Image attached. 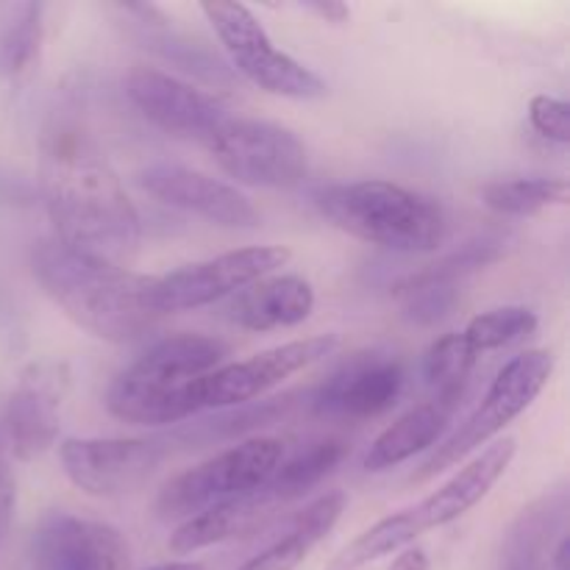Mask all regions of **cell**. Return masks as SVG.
Here are the masks:
<instances>
[{
  "label": "cell",
  "instance_id": "cell-1",
  "mask_svg": "<svg viewBox=\"0 0 570 570\" xmlns=\"http://www.w3.org/2000/svg\"><path fill=\"white\" fill-rule=\"evenodd\" d=\"M39 187L65 248L117 267L137 254L142 237L137 206L98 142L70 117H53L45 126Z\"/></svg>",
  "mask_w": 570,
  "mask_h": 570
},
{
  "label": "cell",
  "instance_id": "cell-2",
  "mask_svg": "<svg viewBox=\"0 0 570 570\" xmlns=\"http://www.w3.org/2000/svg\"><path fill=\"white\" fill-rule=\"evenodd\" d=\"M31 273L76 326L106 343H137L161 321L150 301L156 278L89 259L65 248L56 237L33 245Z\"/></svg>",
  "mask_w": 570,
  "mask_h": 570
},
{
  "label": "cell",
  "instance_id": "cell-3",
  "mask_svg": "<svg viewBox=\"0 0 570 570\" xmlns=\"http://www.w3.org/2000/svg\"><path fill=\"white\" fill-rule=\"evenodd\" d=\"M228 345L206 334H173L145 351L111 382L106 406L134 426H167L193 417L189 387L226 362Z\"/></svg>",
  "mask_w": 570,
  "mask_h": 570
},
{
  "label": "cell",
  "instance_id": "cell-4",
  "mask_svg": "<svg viewBox=\"0 0 570 570\" xmlns=\"http://www.w3.org/2000/svg\"><path fill=\"white\" fill-rule=\"evenodd\" d=\"M317 209L340 232L401 254H426L440 248L449 234V220L440 204L376 178L323 189L317 195Z\"/></svg>",
  "mask_w": 570,
  "mask_h": 570
},
{
  "label": "cell",
  "instance_id": "cell-5",
  "mask_svg": "<svg viewBox=\"0 0 570 570\" xmlns=\"http://www.w3.org/2000/svg\"><path fill=\"white\" fill-rule=\"evenodd\" d=\"M282 462V440L248 438L170 479L156 499V512L165 521H187L209 507L262 490Z\"/></svg>",
  "mask_w": 570,
  "mask_h": 570
},
{
  "label": "cell",
  "instance_id": "cell-6",
  "mask_svg": "<svg viewBox=\"0 0 570 570\" xmlns=\"http://www.w3.org/2000/svg\"><path fill=\"white\" fill-rule=\"evenodd\" d=\"M551 373H554V354L546 348H532L507 362L490 384L482 406L443 445H438V451L412 473V482H429L438 473L465 460L471 451L493 440L499 432H504L543 393Z\"/></svg>",
  "mask_w": 570,
  "mask_h": 570
},
{
  "label": "cell",
  "instance_id": "cell-7",
  "mask_svg": "<svg viewBox=\"0 0 570 570\" xmlns=\"http://www.w3.org/2000/svg\"><path fill=\"white\" fill-rule=\"evenodd\" d=\"M200 11L215 28L234 70L248 78L254 87L278 98H326V81L315 70L278 50L248 6L209 0V3H200Z\"/></svg>",
  "mask_w": 570,
  "mask_h": 570
},
{
  "label": "cell",
  "instance_id": "cell-8",
  "mask_svg": "<svg viewBox=\"0 0 570 570\" xmlns=\"http://www.w3.org/2000/svg\"><path fill=\"white\" fill-rule=\"evenodd\" d=\"M204 145L223 173L245 187L289 189L309 170L306 145L289 128L267 120L226 117Z\"/></svg>",
  "mask_w": 570,
  "mask_h": 570
},
{
  "label": "cell",
  "instance_id": "cell-9",
  "mask_svg": "<svg viewBox=\"0 0 570 570\" xmlns=\"http://www.w3.org/2000/svg\"><path fill=\"white\" fill-rule=\"evenodd\" d=\"M337 345V334H321V337L276 345V348L262 351L250 360L234 362V365H220L217 371L195 379L189 387V412L198 415L204 410H232V406L250 404L267 390L282 384L284 379L332 356Z\"/></svg>",
  "mask_w": 570,
  "mask_h": 570
},
{
  "label": "cell",
  "instance_id": "cell-10",
  "mask_svg": "<svg viewBox=\"0 0 570 570\" xmlns=\"http://www.w3.org/2000/svg\"><path fill=\"white\" fill-rule=\"evenodd\" d=\"M289 259H293V250L282 245H254V248L232 250L217 259L195 262V265L178 267L156 278L150 301L161 317L170 312L198 309V306H209L226 295L239 293L248 284L265 278L267 273L284 267Z\"/></svg>",
  "mask_w": 570,
  "mask_h": 570
},
{
  "label": "cell",
  "instance_id": "cell-11",
  "mask_svg": "<svg viewBox=\"0 0 570 570\" xmlns=\"http://www.w3.org/2000/svg\"><path fill=\"white\" fill-rule=\"evenodd\" d=\"M170 454L165 440L137 438H67L59 445V462L81 493L115 499L148 482Z\"/></svg>",
  "mask_w": 570,
  "mask_h": 570
},
{
  "label": "cell",
  "instance_id": "cell-12",
  "mask_svg": "<svg viewBox=\"0 0 570 570\" xmlns=\"http://www.w3.org/2000/svg\"><path fill=\"white\" fill-rule=\"evenodd\" d=\"M67 393L70 367L65 362L39 360L20 373L0 415V434L11 456L31 462L59 440Z\"/></svg>",
  "mask_w": 570,
  "mask_h": 570
},
{
  "label": "cell",
  "instance_id": "cell-13",
  "mask_svg": "<svg viewBox=\"0 0 570 570\" xmlns=\"http://www.w3.org/2000/svg\"><path fill=\"white\" fill-rule=\"evenodd\" d=\"M404 362L387 351H356L312 395V412L328 421H371L399 404Z\"/></svg>",
  "mask_w": 570,
  "mask_h": 570
},
{
  "label": "cell",
  "instance_id": "cell-14",
  "mask_svg": "<svg viewBox=\"0 0 570 570\" xmlns=\"http://www.w3.org/2000/svg\"><path fill=\"white\" fill-rule=\"evenodd\" d=\"M31 570H131L128 543L115 527L70 512H48L28 546Z\"/></svg>",
  "mask_w": 570,
  "mask_h": 570
},
{
  "label": "cell",
  "instance_id": "cell-15",
  "mask_svg": "<svg viewBox=\"0 0 570 570\" xmlns=\"http://www.w3.org/2000/svg\"><path fill=\"white\" fill-rule=\"evenodd\" d=\"M126 92L154 126L176 137L204 142L226 117H232L220 98L154 67H134L126 78Z\"/></svg>",
  "mask_w": 570,
  "mask_h": 570
},
{
  "label": "cell",
  "instance_id": "cell-16",
  "mask_svg": "<svg viewBox=\"0 0 570 570\" xmlns=\"http://www.w3.org/2000/svg\"><path fill=\"white\" fill-rule=\"evenodd\" d=\"M139 187L156 200L198 215L223 228H256L259 212L232 184L184 165H150L139 173Z\"/></svg>",
  "mask_w": 570,
  "mask_h": 570
},
{
  "label": "cell",
  "instance_id": "cell-17",
  "mask_svg": "<svg viewBox=\"0 0 570 570\" xmlns=\"http://www.w3.org/2000/svg\"><path fill=\"white\" fill-rule=\"evenodd\" d=\"M515 451V438H504L499 440V443L488 445L476 460L468 462V465L462 468L460 473H454L443 488L434 490L432 495H426L421 504L410 507L421 532L449 527L456 518H462L465 512H471L473 507L482 504L484 495L499 484V479L504 476L507 468L512 465Z\"/></svg>",
  "mask_w": 570,
  "mask_h": 570
},
{
  "label": "cell",
  "instance_id": "cell-18",
  "mask_svg": "<svg viewBox=\"0 0 570 570\" xmlns=\"http://www.w3.org/2000/svg\"><path fill=\"white\" fill-rule=\"evenodd\" d=\"M315 309V289L301 276L259 278L234 293L226 317L245 332H273L309 321Z\"/></svg>",
  "mask_w": 570,
  "mask_h": 570
},
{
  "label": "cell",
  "instance_id": "cell-19",
  "mask_svg": "<svg viewBox=\"0 0 570 570\" xmlns=\"http://www.w3.org/2000/svg\"><path fill=\"white\" fill-rule=\"evenodd\" d=\"M462 395L465 393H443L434 395L426 404L412 406L406 415H401L393 426H387L373 440L365 454V471H387V468L401 465L421 451L432 449L449 429Z\"/></svg>",
  "mask_w": 570,
  "mask_h": 570
},
{
  "label": "cell",
  "instance_id": "cell-20",
  "mask_svg": "<svg viewBox=\"0 0 570 570\" xmlns=\"http://www.w3.org/2000/svg\"><path fill=\"white\" fill-rule=\"evenodd\" d=\"M273 510H276V504L267 499L265 490H256L243 499L223 501V504L209 507V510L181 521V527L170 534V551L184 557L209 549V546L226 543V540L248 538V534L259 532L271 523V518L276 515Z\"/></svg>",
  "mask_w": 570,
  "mask_h": 570
},
{
  "label": "cell",
  "instance_id": "cell-21",
  "mask_svg": "<svg viewBox=\"0 0 570 570\" xmlns=\"http://www.w3.org/2000/svg\"><path fill=\"white\" fill-rule=\"evenodd\" d=\"M120 11H126L128 17H137V26L142 31L145 48H150L154 53H159L161 59H167L170 65L181 67V70L195 72V76L206 78V81H228V67L223 65V59H217L212 50H206L200 42H193L184 33H176L167 22V17L161 14L156 6L145 3H128L120 6Z\"/></svg>",
  "mask_w": 570,
  "mask_h": 570
},
{
  "label": "cell",
  "instance_id": "cell-22",
  "mask_svg": "<svg viewBox=\"0 0 570 570\" xmlns=\"http://www.w3.org/2000/svg\"><path fill=\"white\" fill-rule=\"evenodd\" d=\"M566 493L546 495L518 515L504 543V570H543L546 551L566 523Z\"/></svg>",
  "mask_w": 570,
  "mask_h": 570
},
{
  "label": "cell",
  "instance_id": "cell-23",
  "mask_svg": "<svg viewBox=\"0 0 570 570\" xmlns=\"http://www.w3.org/2000/svg\"><path fill=\"white\" fill-rule=\"evenodd\" d=\"M345 454L348 445L343 440H317L306 451H298L293 460L282 462L262 490L276 507L293 504L317 488L345 460Z\"/></svg>",
  "mask_w": 570,
  "mask_h": 570
},
{
  "label": "cell",
  "instance_id": "cell-24",
  "mask_svg": "<svg viewBox=\"0 0 570 570\" xmlns=\"http://www.w3.org/2000/svg\"><path fill=\"white\" fill-rule=\"evenodd\" d=\"M295 406V393L278 395V399L267 401H250V404L237 406L234 412H223V415L212 417V421H200L195 426H184L173 432L170 438L176 443H212V440H234L239 434L259 432V429L273 426L282 417H287Z\"/></svg>",
  "mask_w": 570,
  "mask_h": 570
},
{
  "label": "cell",
  "instance_id": "cell-25",
  "mask_svg": "<svg viewBox=\"0 0 570 570\" xmlns=\"http://www.w3.org/2000/svg\"><path fill=\"white\" fill-rule=\"evenodd\" d=\"M42 3L6 6L0 22V78H20L31 70L42 48Z\"/></svg>",
  "mask_w": 570,
  "mask_h": 570
},
{
  "label": "cell",
  "instance_id": "cell-26",
  "mask_svg": "<svg viewBox=\"0 0 570 570\" xmlns=\"http://www.w3.org/2000/svg\"><path fill=\"white\" fill-rule=\"evenodd\" d=\"M568 178H504L482 187V200L499 215L532 217L551 206H566Z\"/></svg>",
  "mask_w": 570,
  "mask_h": 570
},
{
  "label": "cell",
  "instance_id": "cell-27",
  "mask_svg": "<svg viewBox=\"0 0 570 570\" xmlns=\"http://www.w3.org/2000/svg\"><path fill=\"white\" fill-rule=\"evenodd\" d=\"M421 527H417L412 510L393 512V515L382 518L379 523H373L371 529L360 534V538L351 540L343 551L332 560L328 570H356L367 562H376L382 557L393 554V551L406 549L410 543H415V538H421Z\"/></svg>",
  "mask_w": 570,
  "mask_h": 570
},
{
  "label": "cell",
  "instance_id": "cell-28",
  "mask_svg": "<svg viewBox=\"0 0 570 570\" xmlns=\"http://www.w3.org/2000/svg\"><path fill=\"white\" fill-rule=\"evenodd\" d=\"M395 295L404 306V317L417 326H434V323L451 317V312L460 304V282L434 276L432 271H421L406 276L395 287Z\"/></svg>",
  "mask_w": 570,
  "mask_h": 570
},
{
  "label": "cell",
  "instance_id": "cell-29",
  "mask_svg": "<svg viewBox=\"0 0 570 570\" xmlns=\"http://www.w3.org/2000/svg\"><path fill=\"white\" fill-rule=\"evenodd\" d=\"M476 360L479 351L468 343L465 334H443V337L429 345L426 356H423V379L438 395L465 393V384L471 379Z\"/></svg>",
  "mask_w": 570,
  "mask_h": 570
},
{
  "label": "cell",
  "instance_id": "cell-30",
  "mask_svg": "<svg viewBox=\"0 0 570 570\" xmlns=\"http://www.w3.org/2000/svg\"><path fill=\"white\" fill-rule=\"evenodd\" d=\"M538 332V315L527 306H501V309H490L484 315H476L462 334L468 343L484 354V351L507 348L521 340L532 337Z\"/></svg>",
  "mask_w": 570,
  "mask_h": 570
},
{
  "label": "cell",
  "instance_id": "cell-31",
  "mask_svg": "<svg viewBox=\"0 0 570 570\" xmlns=\"http://www.w3.org/2000/svg\"><path fill=\"white\" fill-rule=\"evenodd\" d=\"M345 504H348V499H345L343 493L321 495V499L312 501L304 512L295 515L293 529H289V532H295L306 546H309V549H315V546L321 543L334 527H337V521L345 512Z\"/></svg>",
  "mask_w": 570,
  "mask_h": 570
},
{
  "label": "cell",
  "instance_id": "cell-32",
  "mask_svg": "<svg viewBox=\"0 0 570 570\" xmlns=\"http://www.w3.org/2000/svg\"><path fill=\"white\" fill-rule=\"evenodd\" d=\"M529 120L540 137L551 142H570V106L568 100L551 98V95H534L529 104Z\"/></svg>",
  "mask_w": 570,
  "mask_h": 570
},
{
  "label": "cell",
  "instance_id": "cell-33",
  "mask_svg": "<svg viewBox=\"0 0 570 570\" xmlns=\"http://www.w3.org/2000/svg\"><path fill=\"white\" fill-rule=\"evenodd\" d=\"M309 551L312 549L298 538V534L287 532L282 540L267 546L262 554H256L254 560H248L237 570H295L306 557H309Z\"/></svg>",
  "mask_w": 570,
  "mask_h": 570
},
{
  "label": "cell",
  "instance_id": "cell-34",
  "mask_svg": "<svg viewBox=\"0 0 570 570\" xmlns=\"http://www.w3.org/2000/svg\"><path fill=\"white\" fill-rule=\"evenodd\" d=\"M14 507H17V482L14 473H11V454L3 443V434H0V549L6 546L11 532V523H14Z\"/></svg>",
  "mask_w": 570,
  "mask_h": 570
},
{
  "label": "cell",
  "instance_id": "cell-35",
  "mask_svg": "<svg viewBox=\"0 0 570 570\" xmlns=\"http://www.w3.org/2000/svg\"><path fill=\"white\" fill-rule=\"evenodd\" d=\"M304 9L321 17L323 22H332V26H343L351 17L348 6L337 3V0H312V3H304Z\"/></svg>",
  "mask_w": 570,
  "mask_h": 570
},
{
  "label": "cell",
  "instance_id": "cell-36",
  "mask_svg": "<svg viewBox=\"0 0 570 570\" xmlns=\"http://www.w3.org/2000/svg\"><path fill=\"white\" fill-rule=\"evenodd\" d=\"M387 570H429V554L423 549H404Z\"/></svg>",
  "mask_w": 570,
  "mask_h": 570
},
{
  "label": "cell",
  "instance_id": "cell-37",
  "mask_svg": "<svg viewBox=\"0 0 570 570\" xmlns=\"http://www.w3.org/2000/svg\"><path fill=\"white\" fill-rule=\"evenodd\" d=\"M551 566H554V570H570V538L568 534H562L560 546H557L554 557H551Z\"/></svg>",
  "mask_w": 570,
  "mask_h": 570
},
{
  "label": "cell",
  "instance_id": "cell-38",
  "mask_svg": "<svg viewBox=\"0 0 570 570\" xmlns=\"http://www.w3.org/2000/svg\"><path fill=\"white\" fill-rule=\"evenodd\" d=\"M148 570H206L200 562H165V566H154Z\"/></svg>",
  "mask_w": 570,
  "mask_h": 570
}]
</instances>
